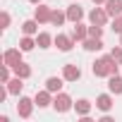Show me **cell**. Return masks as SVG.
Wrapping results in <instances>:
<instances>
[{
	"mask_svg": "<svg viewBox=\"0 0 122 122\" xmlns=\"http://www.w3.org/2000/svg\"><path fill=\"white\" fill-rule=\"evenodd\" d=\"M91 72L96 77H112V74H117V62L112 60V55H103L91 65Z\"/></svg>",
	"mask_w": 122,
	"mask_h": 122,
	"instance_id": "obj_1",
	"label": "cell"
},
{
	"mask_svg": "<svg viewBox=\"0 0 122 122\" xmlns=\"http://www.w3.org/2000/svg\"><path fill=\"white\" fill-rule=\"evenodd\" d=\"M53 108L57 110V112H67V110H72L74 108V101L67 96V93H55V98H53Z\"/></svg>",
	"mask_w": 122,
	"mask_h": 122,
	"instance_id": "obj_2",
	"label": "cell"
},
{
	"mask_svg": "<svg viewBox=\"0 0 122 122\" xmlns=\"http://www.w3.org/2000/svg\"><path fill=\"white\" fill-rule=\"evenodd\" d=\"M22 48H7L5 50V55H3V62L7 65V67H17L19 62H22Z\"/></svg>",
	"mask_w": 122,
	"mask_h": 122,
	"instance_id": "obj_3",
	"label": "cell"
},
{
	"mask_svg": "<svg viewBox=\"0 0 122 122\" xmlns=\"http://www.w3.org/2000/svg\"><path fill=\"white\" fill-rule=\"evenodd\" d=\"M108 17H110V15H108V10H105V7H98V5L89 12V22H91V24H98V26H105Z\"/></svg>",
	"mask_w": 122,
	"mask_h": 122,
	"instance_id": "obj_4",
	"label": "cell"
},
{
	"mask_svg": "<svg viewBox=\"0 0 122 122\" xmlns=\"http://www.w3.org/2000/svg\"><path fill=\"white\" fill-rule=\"evenodd\" d=\"M34 105H36V101H31V98H26V96H19V103H17V112H19V117H31Z\"/></svg>",
	"mask_w": 122,
	"mask_h": 122,
	"instance_id": "obj_5",
	"label": "cell"
},
{
	"mask_svg": "<svg viewBox=\"0 0 122 122\" xmlns=\"http://www.w3.org/2000/svg\"><path fill=\"white\" fill-rule=\"evenodd\" d=\"M50 15H53V7H48V5H38V7L34 10V19H36L38 24L50 22Z\"/></svg>",
	"mask_w": 122,
	"mask_h": 122,
	"instance_id": "obj_6",
	"label": "cell"
},
{
	"mask_svg": "<svg viewBox=\"0 0 122 122\" xmlns=\"http://www.w3.org/2000/svg\"><path fill=\"white\" fill-rule=\"evenodd\" d=\"M55 46H57V50L70 53L72 46H74V38H72V36H65V34H57V36H55Z\"/></svg>",
	"mask_w": 122,
	"mask_h": 122,
	"instance_id": "obj_7",
	"label": "cell"
},
{
	"mask_svg": "<svg viewBox=\"0 0 122 122\" xmlns=\"http://www.w3.org/2000/svg\"><path fill=\"white\" fill-rule=\"evenodd\" d=\"M34 101H36V105H38V108H48V105L53 103V93H50L48 89H43V91H36Z\"/></svg>",
	"mask_w": 122,
	"mask_h": 122,
	"instance_id": "obj_8",
	"label": "cell"
},
{
	"mask_svg": "<svg viewBox=\"0 0 122 122\" xmlns=\"http://www.w3.org/2000/svg\"><path fill=\"white\" fill-rule=\"evenodd\" d=\"M62 77H65V81H77L81 77V70L77 65H65L62 67Z\"/></svg>",
	"mask_w": 122,
	"mask_h": 122,
	"instance_id": "obj_9",
	"label": "cell"
},
{
	"mask_svg": "<svg viewBox=\"0 0 122 122\" xmlns=\"http://www.w3.org/2000/svg\"><path fill=\"white\" fill-rule=\"evenodd\" d=\"M22 89H24V79L15 74V79H10V81H7V91H10V96H19V93H22Z\"/></svg>",
	"mask_w": 122,
	"mask_h": 122,
	"instance_id": "obj_10",
	"label": "cell"
},
{
	"mask_svg": "<svg viewBox=\"0 0 122 122\" xmlns=\"http://www.w3.org/2000/svg\"><path fill=\"white\" fill-rule=\"evenodd\" d=\"M62 81H65V77H48V79H46V89H48L50 93H60Z\"/></svg>",
	"mask_w": 122,
	"mask_h": 122,
	"instance_id": "obj_11",
	"label": "cell"
},
{
	"mask_svg": "<svg viewBox=\"0 0 122 122\" xmlns=\"http://www.w3.org/2000/svg\"><path fill=\"white\" fill-rule=\"evenodd\" d=\"M72 38H74V43H77V41L89 38V26H84L81 22H77V24H74V29H72Z\"/></svg>",
	"mask_w": 122,
	"mask_h": 122,
	"instance_id": "obj_12",
	"label": "cell"
},
{
	"mask_svg": "<svg viewBox=\"0 0 122 122\" xmlns=\"http://www.w3.org/2000/svg\"><path fill=\"white\" fill-rule=\"evenodd\" d=\"M96 108L103 110V112H108V110L112 108V96H110V93H101V96L96 98Z\"/></svg>",
	"mask_w": 122,
	"mask_h": 122,
	"instance_id": "obj_13",
	"label": "cell"
},
{
	"mask_svg": "<svg viewBox=\"0 0 122 122\" xmlns=\"http://www.w3.org/2000/svg\"><path fill=\"white\" fill-rule=\"evenodd\" d=\"M81 17H84V10H81L79 5H70V7H67V19H70L72 24L81 22Z\"/></svg>",
	"mask_w": 122,
	"mask_h": 122,
	"instance_id": "obj_14",
	"label": "cell"
},
{
	"mask_svg": "<svg viewBox=\"0 0 122 122\" xmlns=\"http://www.w3.org/2000/svg\"><path fill=\"white\" fill-rule=\"evenodd\" d=\"M81 43H84V50H89V53H93V50H101V48H103V41H101V38H96V36H89V38H84Z\"/></svg>",
	"mask_w": 122,
	"mask_h": 122,
	"instance_id": "obj_15",
	"label": "cell"
},
{
	"mask_svg": "<svg viewBox=\"0 0 122 122\" xmlns=\"http://www.w3.org/2000/svg\"><path fill=\"white\" fill-rule=\"evenodd\" d=\"M108 91H110V93H122V77H120V74L108 77Z\"/></svg>",
	"mask_w": 122,
	"mask_h": 122,
	"instance_id": "obj_16",
	"label": "cell"
},
{
	"mask_svg": "<svg viewBox=\"0 0 122 122\" xmlns=\"http://www.w3.org/2000/svg\"><path fill=\"white\" fill-rule=\"evenodd\" d=\"M105 10H108L110 17L122 15V0H105Z\"/></svg>",
	"mask_w": 122,
	"mask_h": 122,
	"instance_id": "obj_17",
	"label": "cell"
},
{
	"mask_svg": "<svg viewBox=\"0 0 122 122\" xmlns=\"http://www.w3.org/2000/svg\"><path fill=\"white\" fill-rule=\"evenodd\" d=\"M74 110H77V115H81V117H86V115L91 112V103H89L86 98H79V101L74 103Z\"/></svg>",
	"mask_w": 122,
	"mask_h": 122,
	"instance_id": "obj_18",
	"label": "cell"
},
{
	"mask_svg": "<svg viewBox=\"0 0 122 122\" xmlns=\"http://www.w3.org/2000/svg\"><path fill=\"white\" fill-rule=\"evenodd\" d=\"M65 19H67V12L53 10V15H50V24H53V26H62V24H65Z\"/></svg>",
	"mask_w": 122,
	"mask_h": 122,
	"instance_id": "obj_19",
	"label": "cell"
},
{
	"mask_svg": "<svg viewBox=\"0 0 122 122\" xmlns=\"http://www.w3.org/2000/svg\"><path fill=\"white\" fill-rule=\"evenodd\" d=\"M22 31H24L26 36H34V34L38 31V22H36V19H26V22L22 24Z\"/></svg>",
	"mask_w": 122,
	"mask_h": 122,
	"instance_id": "obj_20",
	"label": "cell"
},
{
	"mask_svg": "<svg viewBox=\"0 0 122 122\" xmlns=\"http://www.w3.org/2000/svg\"><path fill=\"white\" fill-rule=\"evenodd\" d=\"M55 38L50 36V34H46V31H41L38 36H36V43H38V48H50V43H53Z\"/></svg>",
	"mask_w": 122,
	"mask_h": 122,
	"instance_id": "obj_21",
	"label": "cell"
},
{
	"mask_svg": "<svg viewBox=\"0 0 122 122\" xmlns=\"http://www.w3.org/2000/svg\"><path fill=\"white\" fill-rule=\"evenodd\" d=\"M12 70H15V74H17V77H22V79H29V77H31V67H29L26 62H19V65H17V67H12Z\"/></svg>",
	"mask_w": 122,
	"mask_h": 122,
	"instance_id": "obj_22",
	"label": "cell"
},
{
	"mask_svg": "<svg viewBox=\"0 0 122 122\" xmlns=\"http://www.w3.org/2000/svg\"><path fill=\"white\" fill-rule=\"evenodd\" d=\"M36 46H38V43H36V41H34V38H31V36H26V34H24V38H22V41H19V48H22V50H24V53H29V50H34V48H36Z\"/></svg>",
	"mask_w": 122,
	"mask_h": 122,
	"instance_id": "obj_23",
	"label": "cell"
},
{
	"mask_svg": "<svg viewBox=\"0 0 122 122\" xmlns=\"http://www.w3.org/2000/svg\"><path fill=\"white\" fill-rule=\"evenodd\" d=\"M110 55H112V60H115L117 65H122V46H117V48H112V50H110Z\"/></svg>",
	"mask_w": 122,
	"mask_h": 122,
	"instance_id": "obj_24",
	"label": "cell"
},
{
	"mask_svg": "<svg viewBox=\"0 0 122 122\" xmlns=\"http://www.w3.org/2000/svg\"><path fill=\"white\" fill-rule=\"evenodd\" d=\"M89 36H96V38H101V36H103V26H98V24H91V26H89Z\"/></svg>",
	"mask_w": 122,
	"mask_h": 122,
	"instance_id": "obj_25",
	"label": "cell"
},
{
	"mask_svg": "<svg viewBox=\"0 0 122 122\" xmlns=\"http://www.w3.org/2000/svg\"><path fill=\"white\" fill-rule=\"evenodd\" d=\"M112 31H115V34H122V15L112 17Z\"/></svg>",
	"mask_w": 122,
	"mask_h": 122,
	"instance_id": "obj_26",
	"label": "cell"
},
{
	"mask_svg": "<svg viewBox=\"0 0 122 122\" xmlns=\"http://www.w3.org/2000/svg\"><path fill=\"white\" fill-rule=\"evenodd\" d=\"M10 70L12 67H7V65H3V70H0V81H3V84L10 81Z\"/></svg>",
	"mask_w": 122,
	"mask_h": 122,
	"instance_id": "obj_27",
	"label": "cell"
},
{
	"mask_svg": "<svg viewBox=\"0 0 122 122\" xmlns=\"http://www.w3.org/2000/svg\"><path fill=\"white\" fill-rule=\"evenodd\" d=\"M10 26V12H3L0 15V29H7Z\"/></svg>",
	"mask_w": 122,
	"mask_h": 122,
	"instance_id": "obj_28",
	"label": "cell"
},
{
	"mask_svg": "<svg viewBox=\"0 0 122 122\" xmlns=\"http://www.w3.org/2000/svg\"><path fill=\"white\" fill-rule=\"evenodd\" d=\"M93 3H96V5H105V0H93Z\"/></svg>",
	"mask_w": 122,
	"mask_h": 122,
	"instance_id": "obj_29",
	"label": "cell"
},
{
	"mask_svg": "<svg viewBox=\"0 0 122 122\" xmlns=\"http://www.w3.org/2000/svg\"><path fill=\"white\" fill-rule=\"evenodd\" d=\"M29 3H34V5H41V0H29Z\"/></svg>",
	"mask_w": 122,
	"mask_h": 122,
	"instance_id": "obj_30",
	"label": "cell"
},
{
	"mask_svg": "<svg viewBox=\"0 0 122 122\" xmlns=\"http://www.w3.org/2000/svg\"><path fill=\"white\" fill-rule=\"evenodd\" d=\"M120 46H122V34H120Z\"/></svg>",
	"mask_w": 122,
	"mask_h": 122,
	"instance_id": "obj_31",
	"label": "cell"
}]
</instances>
